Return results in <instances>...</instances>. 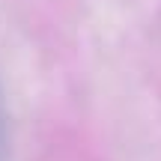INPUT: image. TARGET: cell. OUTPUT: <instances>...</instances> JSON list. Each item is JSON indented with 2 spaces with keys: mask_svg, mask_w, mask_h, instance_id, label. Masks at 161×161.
<instances>
[{
  "mask_svg": "<svg viewBox=\"0 0 161 161\" xmlns=\"http://www.w3.org/2000/svg\"><path fill=\"white\" fill-rule=\"evenodd\" d=\"M6 155V116H3V102H0V161Z\"/></svg>",
  "mask_w": 161,
  "mask_h": 161,
  "instance_id": "6da1fadb",
  "label": "cell"
}]
</instances>
